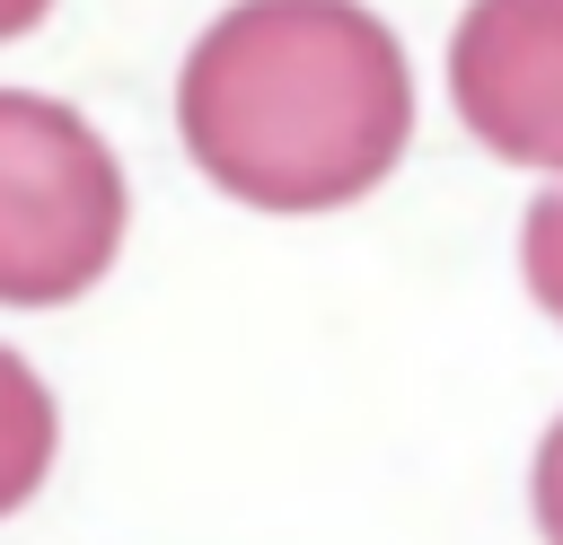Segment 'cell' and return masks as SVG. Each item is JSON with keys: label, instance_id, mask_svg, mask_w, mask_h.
<instances>
[{"label": "cell", "instance_id": "1", "mask_svg": "<svg viewBox=\"0 0 563 545\" xmlns=\"http://www.w3.org/2000/svg\"><path fill=\"white\" fill-rule=\"evenodd\" d=\"M194 167L246 211H343L413 141V70L361 0H238L176 70Z\"/></svg>", "mask_w": 563, "mask_h": 545}, {"label": "cell", "instance_id": "2", "mask_svg": "<svg viewBox=\"0 0 563 545\" xmlns=\"http://www.w3.org/2000/svg\"><path fill=\"white\" fill-rule=\"evenodd\" d=\"M123 158L35 88H0V308H62L123 255Z\"/></svg>", "mask_w": 563, "mask_h": 545}, {"label": "cell", "instance_id": "3", "mask_svg": "<svg viewBox=\"0 0 563 545\" xmlns=\"http://www.w3.org/2000/svg\"><path fill=\"white\" fill-rule=\"evenodd\" d=\"M449 97L493 158L563 176V0H466Z\"/></svg>", "mask_w": 563, "mask_h": 545}, {"label": "cell", "instance_id": "4", "mask_svg": "<svg viewBox=\"0 0 563 545\" xmlns=\"http://www.w3.org/2000/svg\"><path fill=\"white\" fill-rule=\"evenodd\" d=\"M53 448H62V422H53V387L35 378V360H18L0 343V519L26 510L53 475Z\"/></svg>", "mask_w": 563, "mask_h": 545}, {"label": "cell", "instance_id": "5", "mask_svg": "<svg viewBox=\"0 0 563 545\" xmlns=\"http://www.w3.org/2000/svg\"><path fill=\"white\" fill-rule=\"evenodd\" d=\"M519 272H528L537 308L563 325V185L528 202V220H519Z\"/></svg>", "mask_w": 563, "mask_h": 545}, {"label": "cell", "instance_id": "6", "mask_svg": "<svg viewBox=\"0 0 563 545\" xmlns=\"http://www.w3.org/2000/svg\"><path fill=\"white\" fill-rule=\"evenodd\" d=\"M537 527H545V545H563V422L545 431V448H537Z\"/></svg>", "mask_w": 563, "mask_h": 545}, {"label": "cell", "instance_id": "7", "mask_svg": "<svg viewBox=\"0 0 563 545\" xmlns=\"http://www.w3.org/2000/svg\"><path fill=\"white\" fill-rule=\"evenodd\" d=\"M44 9L53 0H0V44H18L26 26H44Z\"/></svg>", "mask_w": 563, "mask_h": 545}]
</instances>
